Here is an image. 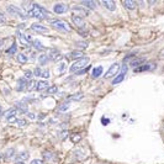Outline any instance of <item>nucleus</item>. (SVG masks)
<instances>
[{"label": "nucleus", "mask_w": 164, "mask_h": 164, "mask_svg": "<svg viewBox=\"0 0 164 164\" xmlns=\"http://www.w3.org/2000/svg\"><path fill=\"white\" fill-rule=\"evenodd\" d=\"M89 62H90V59L88 57L81 58V59H79V61H77L75 63H73L72 67H70V69H69V72L70 73H79L80 69H84V68H86V66L89 64Z\"/></svg>", "instance_id": "nucleus-1"}, {"label": "nucleus", "mask_w": 164, "mask_h": 164, "mask_svg": "<svg viewBox=\"0 0 164 164\" xmlns=\"http://www.w3.org/2000/svg\"><path fill=\"white\" fill-rule=\"evenodd\" d=\"M51 25L56 30L61 31V32H69V31H70V26L68 25L67 22L62 21V20H58V19L57 20H52L51 21Z\"/></svg>", "instance_id": "nucleus-2"}, {"label": "nucleus", "mask_w": 164, "mask_h": 164, "mask_svg": "<svg viewBox=\"0 0 164 164\" xmlns=\"http://www.w3.org/2000/svg\"><path fill=\"white\" fill-rule=\"evenodd\" d=\"M8 12L10 14V15L12 16H17V17H20L21 20H26V15L24 12H22V10L20 8H17L15 5H8Z\"/></svg>", "instance_id": "nucleus-3"}, {"label": "nucleus", "mask_w": 164, "mask_h": 164, "mask_svg": "<svg viewBox=\"0 0 164 164\" xmlns=\"http://www.w3.org/2000/svg\"><path fill=\"white\" fill-rule=\"evenodd\" d=\"M118 70H120V64H118V63H113V64L110 66V68L106 70L105 74H104V78H105V79L112 78V77H115L117 74Z\"/></svg>", "instance_id": "nucleus-4"}, {"label": "nucleus", "mask_w": 164, "mask_h": 164, "mask_svg": "<svg viewBox=\"0 0 164 164\" xmlns=\"http://www.w3.org/2000/svg\"><path fill=\"white\" fill-rule=\"evenodd\" d=\"M73 12H74V15L75 16H79V17H85V16H88L89 15V10L88 9H85L84 6H73Z\"/></svg>", "instance_id": "nucleus-5"}, {"label": "nucleus", "mask_w": 164, "mask_h": 164, "mask_svg": "<svg viewBox=\"0 0 164 164\" xmlns=\"http://www.w3.org/2000/svg\"><path fill=\"white\" fill-rule=\"evenodd\" d=\"M68 11V5L64 3H58L53 6V12L58 14V15H62V14H66Z\"/></svg>", "instance_id": "nucleus-6"}, {"label": "nucleus", "mask_w": 164, "mask_h": 164, "mask_svg": "<svg viewBox=\"0 0 164 164\" xmlns=\"http://www.w3.org/2000/svg\"><path fill=\"white\" fill-rule=\"evenodd\" d=\"M30 80H27L26 78H20L17 80V84H16V92H22V90L27 89V84H29Z\"/></svg>", "instance_id": "nucleus-7"}, {"label": "nucleus", "mask_w": 164, "mask_h": 164, "mask_svg": "<svg viewBox=\"0 0 164 164\" xmlns=\"http://www.w3.org/2000/svg\"><path fill=\"white\" fill-rule=\"evenodd\" d=\"M31 30H32L33 32H37V33H48L47 27H44L40 24H32L31 25Z\"/></svg>", "instance_id": "nucleus-8"}, {"label": "nucleus", "mask_w": 164, "mask_h": 164, "mask_svg": "<svg viewBox=\"0 0 164 164\" xmlns=\"http://www.w3.org/2000/svg\"><path fill=\"white\" fill-rule=\"evenodd\" d=\"M47 56H48V58L51 59V61H59V59L62 58L61 52L57 51V49H49Z\"/></svg>", "instance_id": "nucleus-9"}, {"label": "nucleus", "mask_w": 164, "mask_h": 164, "mask_svg": "<svg viewBox=\"0 0 164 164\" xmlns=\"http://www.w3.org/2000/svg\"><path fill=\"white\" fill-rule=\"evenodd\" d=\"M101 5L105 6L109 11H115L116 10V3L113 0H102Z\"/></svg>", "instance_id": "nucleus-10"}, {"label": "nucleus", "mask_w": 164, "mask_h": 164, "mask_svg": "<svg viewBox=\"0 0 164 164\" xmlns=\"http://www.w3.org/2000/svg\"><path fill=\"white\" fill-rule=\"evenodd\" d=\"M48 88H49L48 80H40V81H37V84H36V90H38V92L47 90Z\"/></svg>", "instance_id": "nucleus-11"}, {"label": "nucleus", "mask_w": 164, "mask_h": 164, "mask_svg": "<svg viewBox=\"0 0 164 164\" xmlns=\"http://www.w3.org/2000/svg\"><path fill=\"white\" fill-rule=\"evenodd\" d=\"M153 68H156V66H154V64H149V63H147V64H143V66H141V67H138V68H136V69H135V73L148 72V70H152Z\"/></svg>", "instance_id": "nucleus-12"}, {"label": "nucleus", "mask_w": 164, "mask_h": 164, "mask_svg": "<svg viewBox=\"0 0 164 164\" xmlns=\"http://www.w3.org/2000/svg\"><path fill=\"white\" fill-rule=\"evenodd\" d=\"M29 152H26V151H22V152H20V153H17L16 156H15V161L17 162V163H20V162H24V161H26L27 158H29Z\"/></svg>", "instance_id": "nucleus-13"}, {"label": "nucleus", "mask_w": 164, "mask_h": 164, "mask_svg": "<svg viewBox=\"0 0 164 164\" xmlns=\"http://www.w3.org/2000/svg\"><path fill=\"white\" fill-rule=\"evenodd\" d=\"M72 20H73V24H74L75 26H78L79 29H81V27H85V22H84V20L81 19V17L73 15L72 16Z\"/></svg>", "instance_id": "nucleus-14"}, {"label": "nucleus", "mask_w": 164, "mask_h": 164, "mask_svg": "<svg viewBox=\"0 0 164 164\" xmlns=\"http://www.w3.org/2000/svg\"><path fill=\"white\" fill-rule=\"evenodd\" d=\"M16 33H17V36H19L21 43H24V44H30L31 43V36L30 35H24L21 32H16Z\"/></svg>", "instance_id": "nucleus-15"}, {"label": "nucleus", "mask_w": 164, "mask_h": 164, "mask_svg": "<svg viewBox=\"0 0 164 164\" xmlns=\"http://www.w3.org/2000/svg\"><path fill=\"white\" fill-rule=\"evenodd\" d=\"M144 62H146V59L142 58V57H141V58H133V59L131 61L130 64H131L132 67H135V69H136V68H138V67H141V66H143V63H144Z\"/></svg>", "instance_id": "nucleus-16"}, {"label": "nucleus", "mask_w": 164, "mask_h": 164, "mask_svg": "<svg viewBox=\"0 0 164 164\" xmlns=\"http://www.w3.org/2000/svg\"><path fill=\"white\" fill-rule=\"evenodd\" d=\"M81 6H85V9L94 10V9L96 8V3L93 1V0H83V1H81Z\"/></svg>", "instance_id": "nucleus-17"}, {"label": "nucleus", "mask_w": 164, "mask_h": 164, "mask_svg": "<svg viewBox=\"0 0 164 164\" xmlns=\"http://www.w3.org/2000/svg\"><path fill=\"white\" fill-rule=\"evenodd\" d=\"M122 4H124V6L127 10H135L136 6H137V4H136L133 0H125V1H122Z\"/></svg>", "instance_id": "nucleus-18"}, {"label": "nucleus", "mask_w": 164, "mask_h": 164, "mask_svg": "<svg viewBox=\"0 0 164 164\" xmlns=\"http://www.w3.org/2000/svg\"><path fill=\"white\" fill-rule=\"evenodd\" d=\"M16 112H17V109H15V107H11V109H9V110L4 113L3 115V117L5 118V120H9L10 117H14L16 115Z\"/></svg>", "instance_id": "nucleus-19"}, {"label": "nucleus", "mask_w": 164, "mask_h": 164, "mask_svg": "<svg viewBox=\"0 0 164 164\" xmlns=\"http://www.w3.org/2000/svg\"><path fill=\"white\" fill-rule=\"evenodd\" d=\"M69 107H70V101L68 100V101L62 102L61 105L57 107V110H58V111H61V112H64V111H67V110H69Z\"/></svg>", "instance_id": "nucleus-20"}, {"label": "nucleus", "mask_w": 164, "mask_h": 164, "mask_svg": "<svg viewBox=\"0 0 164 164\" xmlns=\"http://www.w3.org/2000/svg\"><path fill=\"white\" fill-rule=\"evenodd\" d=\"M16 107L19 109V111L20 112H26L27 113V105H26V102L25 101H19V102H16Z\"/></svg>", "instance_id": "nucleus-21"}, {"label": "nucleus", "mask_w": 164, "mask_h": 164, "mask_svg": "<svg viewBox=\"0 0 164 164\" xmlns=\"http://www.w3.org/2000/svg\"><path fill=\"white\" fill-rule=\"evenodd\" d=\"M83 56H84V53L81 52V51H74V52H72V53L69 54V57H70V58H73V59H78V61H79V58H80V59H81V58H84Z\"/></svg>", "instance_id": "nucleus-22"}, {"label": "nucleus", "mask_w": 164, "mask_h": 164, "mask_svg": "<svg viewBox=\"0 0 164 164\" xmlns=\"http://www.w3.org/2000/svg\"><path fill=\"white\" fill-rule=\"evenodd\" d=\"M83 96H84L83 93H77L74 95H70L68 99H69V101H79V100L83 99Z\"/></svg>", "instance_id": "nucleus-23"}, {"label": "nucleus", "mask_w": 164, "mask_h": 164, "mask_svg": "<svg viewBox=\"0 0 164 164\" xmlns=\"http://www.w3.org/2000/svg\"><path fill=\"white\" fill-rule=\"evenodd\" d=\"M32 46L37 49V51H44V46L42 43L40 42L38 40H35V41H32Z\"/></svg>", "instance_id": "nucleus-24"}, {"label": "nucleus", "mask_w": 164, "mask_h": 164, "mask_svg": "<svg viewBox=\"0 0 164 164\" xmlns=\"http://www.w3.org/2000/svg\"><path fill=\"white\" fill-rule=\"evenodd\" d=\"M124 79H125V74H124V73H120V74H118V75L116 77V78L112 80V84H113V85L120 84L121 81H124Z\"/></svg>", "instance_id": "nucleus-25"}, {"label": "nucleus", "mask_w": 164, "mask_h": 164, "mask_svg": "<svg viewBox=\"0 0 164 164\" xmlns=\"http://www.w3.org/2000/svg\"><path fill=\"white\" fill-rule=\"evenodd\" d=\"M14 156H15V148H9L8 151L5 152V154H4V158H5V159H10Z\"/></svg>", "instance_id": "nucleus-26"}, {"label": "nucleus", "mask_w": 164, "mask_h": 164, "mask_svg": "<svg viewBox=\"0 0 164 164\" xmlns=\"http://www.w3.org/2000/svg\"><path fill=\"white\" fill-rule=\"evenodd\" d=\"M48 56L47 54H41V56L38 57V63L41 66H44V64H47V62H48Z\"/></svg>", "instance_id": "nucleus-27"}, {"label": "nucleus", "mask_w": 164, "mask_h": 164, "mask_svg": "<svg viewBox=\"0 0 164 164\" xmlns=\"http://www.w3.org/2000/svg\"><path fill=\"white\" fill-rule=\"evenodd\" d=\"M101 73H102V67H96L93 69V77L94 78H99L101 75Z\"/></svg>", "instance_id": "nucleus-28"}, {"label": "nucleus", "mask_w": 164, "mask_h": 164, "mask_svg": "<svg viewBox=\"0 0 164 164\" xmlns=\"http://www.w3.org/2000/svg\"><path fill=\"white\" fill-rule=\"evenodd\" d=\"M17 62L21 63V64H25V63L27 62V57L25 56V54L19 53V54H17Z\"/></svg>", "instance_id": "nucleus-29"}, {"label": "nucleus", "mask_w": 164, "mask_h": 164, "mask_svg": "<svg viewBox=\"0 0 164 164\" xmlns=\"http://www.w3.org/2000/svg\"><path fill=\"white\" fill-rule=\"evenodd\" d=\"M88 44H89L88 41H83V42H77V43H75V46L78 47L79 49H84V48L88 47Z\"/></svg>", "instance_id": "nucleus-30"}, {"label": "nucleus", "mask_w": 164, "mask_h": 164, "mask_svg": "<svg viewBox=\"0 0 164 164\" xmlns=\"http://www.w3.org/2000/svg\"><path fill=\"white\" fill-rule=\"evenodd\" d=\"M16 51H17V47H16V43H12V44H11V47H10V48H9V49H8V51H6V53H8V54H10V56H11V54H14V53H16Z\"/></svg>", "instance_id": "nucleus-31"}, {"label": "nucleus", "mask_w": 164, "mask_h": 164, "mask_svg": "<svg viewBox=\"0 0 164 164\" xmlns=\"http://www.w3.org/2000/svg\"><path fill=\"white\" fill-rule=\"evenodd\" d=\"M36 84H37V81L30 80L29 84H27V90H36Z\"/></svg>", "instance_id": "nucleus-32"}, {"label": "nucleus", "mask_w": 164, "mask_h": 164, "mask_svg": "<svg viewBox=\"0 0 164 164\" xmlns=\"http://www.w3.org/2000/svg\"><path fill=\"white\" fill-rule=\"evenodd\" d=\"M58 92V88L56 85H52V86H49V88L46 90V93L47 94H54V93H57Z\"/></svg>", "instance_id": "nucleus-33"}, {"label": "nucleus", "mask_w": 164, "mask_h": 164, "mask_svg": "<svg viewBox=\"0 0 164 164\" xmlns=\"http://www.w3.org/2000/svg\"><path fill=\"white\" fill-rule=\"evenodd\" d=\"M54 156H53V153H51V152H43V158L46 159V161H51V159L53 158Z\"/></svg>", "instance_id": "nucleus-34"}, {"label": "nucleus", "mask_w": 164, "mask_h": 164, "mask_svg": "<svg viewBox=\"0 0 164 164\" xmlns=\"http://www.w3.org/2000/svg\"><path fill=\"white\" fill-rule=\"evenodd\" d=\"M41 74H42V69H41L40 67H36L33 69V75L35 77H41Z\"/></svg>", "instance_id": "nucleus-35"}, {"label": "nucleus", "mask_w": 164, "mask_h": 164, "mask_svg": "<svg viewBox=\"0 0 164 164\" xmlns=\"http://www.w3.org/2000/svg\"><path fill=\"white\" fill-rule=\"evenodd\" d=\"M41 77H42L43 79H48V78H49V70H48V69L42 70V74H41Z\"/></svg>", "instance_id": "nucleus-36"}, {"label": "nucleus", "mask_w": 164, "mask_h": 164, "mask_svg": "<svg viewBox=\"0 0 164 164\" xmlns=\"http://www.w3.org/2000/svg\"><path fill=\"white\" fill-rule=\"evenodd\" d=\"M78 32H79L81 36H86V35H88V30H86L85 27H81V29L78 30Z\"/></svg>", "instance_id": "nucleus-37"}, {"label": "nucleus", "mask_w": 164, "mask_h": 164, "mask_svg": "<svg viewBox=\"0 0 164 164\" xmlns=\"http://www.w3.org/2000/svg\"><path fill=\"white\" fill-rule=\"evenodd\" d=\"M32 74H33L32 72L27 70V72H25V78H26L27 80H31V78H32Z\"/></svg>", "instance_id": "nucleus-38"}, {"label": "nucleus", "mask_w": 164, "mask_h": 164, "mask_svg": "<svg viewBox=\"0 0 164 164\" xmlns=\"http://www.w3.org/2000/svg\"><path fill=\"white\" fill-rule=\"evenodd\" d=\"M5 21H6V16L4 15L3 12H0V25L4 24V22H5Z\"/></svg>", "instance_id": "nucleus-39"}, {"label": "nucleus", "mask_w": 164, "mask_h": 164, "mask_svg": "<svg viewBox=\"0 0 164 164\" xmlns=\"http://www.w3.org/2000/svg\"><path fill=\"white\" fill-rule=\"evenodd\" d=\"M66 68H67V64H66V63H61V64H59V72L63 73V72L66 70Z\"/></svg>", "instance_id": "nucleus-40"}, {"label": "nucleus", "mask_w": 164, "mask_h": 164, "mask_svg": "<svg viewBox=\"0 0 164 164\" xmlns=\"http://www.w3.org/2000/svg\"><path fill=\"white\" fill-rule=\"evenodd\" d=\"M16 124L19 125V126H24V125H26V121L22 120V118H17V120H16Z\"/></svg>", "instance_id": "nucleus-41"}, {"label": "nucleus", "mask_w": 164, "mask_h": 164, "mask_svg": "<svg viewBox=\"0 0 164 164\" xmlns=\"http://www.w3.org/2000/svg\"><path fill=\"white\" fill-rule=\"evenodd\" d=\"M27 117H29L30 120H36V118H37V116H36L35 113H32V112H27Z\"/></svg>", "instance_id": "nucleus-42"}, {"label": "nucleus", "mask_w": 164, "mask_h": 164, "mask_svg": "<svg viewBox=\"0 0 164 164\" xmlns=\"http://www.w3.org/2000/svg\"><path fill=\"white\" fill-rule=\"evenodd\" d=\"M127 70H128V66L126 64V63H124V66H122V69H121V73H127Z\"/></svg>", "instance_id": "nucleus-43"}, {"label": "nucleus", "mask_w": 164, "mask_h": 164, "mask_svg": "<svg viewBox=\"0 0 164 164\" xmlns=\"http://www.w3.org/2000/svg\"><path fill=\"white\" fill-rule=\"evenodd\" d=\"M30 164H43V162L41 161V159H33V161L31 162Z\"/></svg>", "instance_id": "nucleus-44"}, {"label": "nucleus", "mask_w": 164, "mask_h": 164, "mask_svg": "<svg viewBox=\"0 0 164 164\" xmlns=\"http://www.w3.org/2000/svg\"><path fill=\"white\" fill-rule=\"evenodd\" d=\"M3 46H4V41L0 40V49H3Z\"/></svg>", "instance_id": "nucleus-45"}, {"label": "nucleus", "mask_w": 164, "mask_h": 164, "mask_svg": "<svg viewBox=\"0 0 164 164\" xmlns=\"http://www.w3.org/2000/svg\"><path fill=\"white\" fill-rule=\"evenodd\" d=\"M102 124H104V125H105V124L107 125V124H109V120H106V121H105V120H102Z\"/></svg>", "instance_id": "nucleus-46"}, {"label": "nucleus", "mask_w": 164, "mask_h": 164, "mask_svg": "<svg viewBox=\"0 0 164 164\" xmlns=\"http://www.w3.org/2000/svg\"><path fill=\"white\" fill-rule=\"evenodd\" d=\"M1 112H3V109H1V106H0V115H1Z\"/></svg>", "instance_id": "nucleus-47"}, {"label": "nucleus", "mask_w": 164, "mask_h": 164, "mask_svg": "<svg viewBox=\"0 0 164 164\" xmlns=\"http://www.w3.org/2000/svg\"><path fill=\"white\" fill-rule=\"evenodd\" d=\"M16 164H24V163H16Z\"/></svg>", "instance_id": "nucleus-48"}, {"label": "nucleus", "mask_w": 164, "mask_h": 164, "mask_svg": "<svg viewBox=\"0 0 164 164\" xmlns=\"http://www.w3.org/2000/svg\"><path fill=\"white\" fill-rule=\"evenodd\" d=\"M163 128H164V126H163Z\"/></svg>", "instance_id": "nucleus-49"}]
</instances>
